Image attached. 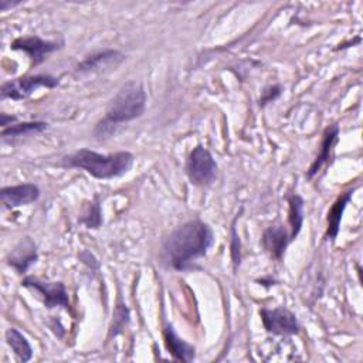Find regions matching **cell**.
I'll return each instance as SVG.
<instances>
[{
    "label": "cell",
    "instance_id": "18",
    "mask_svg": "<svg viewBox=\"0 0 363 363\" xmlns=\"http://www.w3.org/2000/svg\"><path fill=\"white\" fill-rule=\"evenodd\" d=\"M47 128V123L44 122H21V123H14L1 130L3 138H14V136H21L27 133H35V132H43Z\"/></svg>",
    "mask_w": 363,
    "mask_h": 363
},
{
    "label": "cell",
    "instance_id": "20",
    "mask_svg": "<svg viewBox=\"0 0 363 363\" xmlns=\"http://www.w3.org/2000/svg\"><path fill=\"white\" fill-rule=\"evenodd\" d=\"M231 257H233L234 267L237 268L238 264H240V240H238L234 224H233V228H231Z\"/></svg>",
    "mask_w": 363,
    "mask_h": 363
},
{
    "label": "cell",
    "instance_id": "10",
    "mask_svg": "<svg viewBox=\"0 0 363 363\" xmlns=\"http://www.w3.org/2000/svg\"><path fill=\"white\" fill-rule=\"evenodd\" d=\"M123 54L115 50H106L96 54H92L86 57L81 64H78L77 69L81 72H89V71H99L109 67H116L119 62L123 61Z\"/></svg>",
    "mask_w": 363,
    "mask_h": 363
},
{
    "label": "cell",
    "instance_id": "12",
    "mask_svg": "<svg viewBox=\"0 0 363 363\" xmlns=\"http://www.w3.org/2000/svg\"><path fill=\"white\" fill-rule=\"evenodd\" d=\"M37 259L35 245L30 238H24L9 255V264L14 267L20 274L26 272L31 264Z\"/></svg>",
    "mask_w": 363,
    "mask_h": 363
},
{
    "label": "cell",
    "instance_id": "8",
    "mask_svg": "<svg viewBox=\"0 0 363 363\" xmlns=\"http://www.w3.org/2000/svg\"><path fill=\"white\" fill-rule=\"evenodd\" d=\"M58 44L52 43V41H44L38 37H20L17 40L13 41L11 48L13 50H20L24 51L26 54H28V57L31 58L33 65H38L45 60V55L54 52L55 50H58Z\"/></svg>",
    "mask_w": 363,
    "mask_h": 363
},
{
    "label": "cell",
    "instance_id": "6",
    "mask_svg": "<svg viewBox=\"0 0 363 363\" xmlns=\"http://www.w3.org/2000/svg\"><path fill=\"white\" fill-rule=\"evenodd\" d=\"M261 319L267 332L274 335H295L299 332V325L295 315L286 308L261 309Z\"/></svg>",
    "mask_w": 363,
    "mask_h": 363
},
{
    "label": "cell",
    "instance_id": "13",
    "mask_svg": "<svg viewBox=\"0 0 363 363\" xmlns=\"http://www.w3.org/2000/svg\"><path fill=\"white\" fill-rule=\"evenodd\" d=\"M337 138H339V128H337V125H333V126L326 129V132L323 135V140H322L320 153L318 155L315 162L311 164V167L308 170V177H313L320 170V167L330 159V155H332L335 143L337 142Z\"/></svg>",
    "mask_w": 363,
    "mask_h": 363
},
{
    "label": "cell",
    "instance_id": "23",
    "mask_svg": "<svg viewBox=\"0 0 363 363\" xmlns=\"http://www.w3.org/2000/svg\"><path fill=\"white\" fill-rule=\"evenodd\" d=\"M16 4H18V3H11V1H6V0H0V9L4 11V10H7L9 7H13V6H16Z\"/></svg>",
    "mask_w": 363,
    "mask_h": 363
},
{
    "label": "cell",
    "instance_id": "16",
    "mask_svg": "<svg viewBox=\"0 0 363 363\" xmlns=\"http://www.w3.org/2000/svg\"><path fill=\"white\" fill-rule=\"evenodd\" d=\"M6 340L21 362H28L31 359L33 349H31L30 343L27 342V339L17 329H13V328L7 329Z\"/></svg>",
    "mask_w": 363,
    "mask_h": 363
},
{
    "label": "cell",
    "instance_id": "4",
    "mask_svg": "<svg viewBox=\"0 0 363 363\" xmlns=\"http://www.w3.org/2000/svg\"><path fill=\"white\" fill-rule=\"evenodd\" d=\"M186 172L193 184L206 186L213 182L217 172V164L211 156V153L203 146H197L193 149L187 159Z\"/></svg>",
    "mask_w": 363,
    "mask_h": 363
},
{
    "label": "cell",
    "instance_id": "3",
    "mask_svg": "<svg viewBox=\"0 0 363 363\" xmlns=\"http://www.w3.org/2000/svg\"><path fill=\"white\" fill-rule=\"evenodd\" d=\"M145 104L146 94L142 85L135 81L125 84L111 101L106 109V116L98 125L96 133L102 135L106 128H112L140 116L145 111Z\"/></svg>",
    "mask_w": 363,
    "mask_h": 363
},
{
    "label": "cell",
    "instance_id": "14",
    "mask_svg": "<svg viewBox=\"0 0 363 363\" xmlns=\"http://www.w3.org/2000/svg\"><path fill=\"white\" fill-rule=\"evenodd\" d=\"M164 340L166 346L173 354L174 359L182 362H190L194 359V347L180 339L172 329V326H166L164 329Z\"/></svg>",
    "mask_w": 363,
    "mask_h": 363
},
{
    "label": "cell",
    "instance_id": "1",
    "mask_svg": "<svg viewBox=\"0 0 363 363\" xmlns=\"http://www.w3.org/2000/svg\"><path fill=\"white\" fill-rule=\"evenodd\" d=\"M213 244V233L207 224L199 220L184 223L177 227L164 241L163 254L167 264L183 271L190 268L191 262L206 255Z\"/></svg>",
    "mask_w": 363,
    "mask_h": 363
},
{
    "label": "cell",
    "instance_id": "22",
    "mask_svg": "<svg viewBox=\"0 0 363 363\" xmlns=\"http://www.w3.org/2000/svg\"><path fill=\"white\" fill-rule=\"evenodd\" d=\"M13 122H16V118H14V116H7L6 113H1V115H0V125H1L3 129L7 128L9 125H11Z\"/></svg>",
    "mask_w": 363,
    "mask_h": 363
},
{
    "label": "cell",
    "instance_id": "19",
    "mask_svg": "<svg viewBox=\"0 0 363 363\" xmlns=\"http://www.w3.org/2000/svg\"><path fill=\"white\" fill-rule=\"evenodd\" d=\"M101 208L98 201H95L88 207V211L82 216L81 223H84L88 228H98L101 225Z\"/></svg>",
    "mask_w": 363,
    "mask_h": 363
},
{
    "label": "cell",
    "instance_id": "7",
    "mask_svg": "<svg viewBox=\"0 0 363 363\" xmlns=\"http://www.w3.org/2000/svg\"><path fill=\"white\" fill-rule=\"evenodd\" d=\"M21 284L27 288L37 291L40 295H43L44 303L47 308L64 306L65 309H69L68 294L62 282H48V281H40L33 277H27Z\"/></svg>",
    "mask_w": 363,
    "mask_h": 363
},
{
    "label": "cell",
    "instance_id": "15",
    "mask_svg": "<svg viewBox=\"0 0 363 363\" xmlns=\"http://www.w3.org/2000/svg\"><path fill=\"white\" fill-rule=\"evenodd\" d=\"M353 194V190H349L346 191L345 194H342L335 203L333 206L330 207L329 213H328V231H326V235L329 238H336L337 237V233H339V225H340V220H342V214H343V210L346 207V204L349 203L350 197Z\"/></svg>",
    "mask_w": 363,
    "mask_h": 363
},
{
    "label": "cell",
    "instance_id": "5",
    "mask_svg": "<svg viewBox=\"0 0 363 363\" xmlns=\"http://www.w3.org/2000/svg\"><path fill=\"white\" fill-rule=\"evenodd\" d=\"M58 85V78L50 75H34V77H24L14 81H9L1 86V98L10 99H23L28 96L37 88H54Z\"/></svg>",
    "mask_w": 363,
    "mask_h": 363
},
{
    "label": "cell",
    "instance_id": "21",
    "mask_svg": "<svg viewBox=\"0 0 363 363\" xmlns=\"http://www.w3.org/2000/svg\"><path fill=\"white\" fill-rule=\"evenodd\" d=\"M265 94L267 95H264L261 99H259V104H267V102H269V101H272V99H275L279 94H281V88L279 86H275V89H274V92H269V89L268 91H265Z\"/></svg>",
    "mask_w": 363,
    "mask_h": 363
},
{
    "label": "cell",
    "instance_id": "9",
    "mask_svg": "<svg viewBox=\"0 0 363 363\" xmlns=\"http://www.w3.org/2000/svg\"><path fill=\"white\" fill-rule=\"evenodd\" d=\"M0 196L3 204L7 208H13L35 201L40 197V190L33 183H24L11 187H3Z\"/></svg>",
    "mask_w": 363,
    "mask_h": 363
},
{
    "label": "cell",
    "instance_id": "11",
    "mask_svg": "<svg viewBox=\"0 0 363 363\" xmlns=\"http://www.w3.org/2000/svg\"><path fill=\"white\" fill-rule=\"evenodd\" d=\"M289 242H291V238H289L286 230L281 225L267 228L262 235L264 248L277 259H281V257Z\"/></svg>",
    "mask_w": 363,
    "mask_h": 363
},
{
    "label": "cell",
    "instance_id": "17",
    "mask_svg": "<svg viewBox=\"0 0 363 363\" xmlns=\"http://www.w3.org/2000/svg\"><path fill=\"white\" fill-rule=\"evenodd\" d=\"M303 221V201L299 196L289 197V224H291V241L299 234Z\"/></svg>",
    "mask_w": 363,
    "mask_h": 363
},
{
    "label": "cell",
    "instance_id": "2",
    "mask_svg": "<svg viewBox=\"0 0 363 363\" xmlns=\"http://www.w3.org/2000/svg\"><path fill=\"white\" fill-rule=\"evenodd\" d=\"M133 163L129 152H118L112 155H99L96 152L81 149L74 155L65 156L61 162L65 167L84 169L96 179H112L125 174Z\"/></svg>",
    "mask_w": 363,
    "mask_h": 363
}]
</instances>
